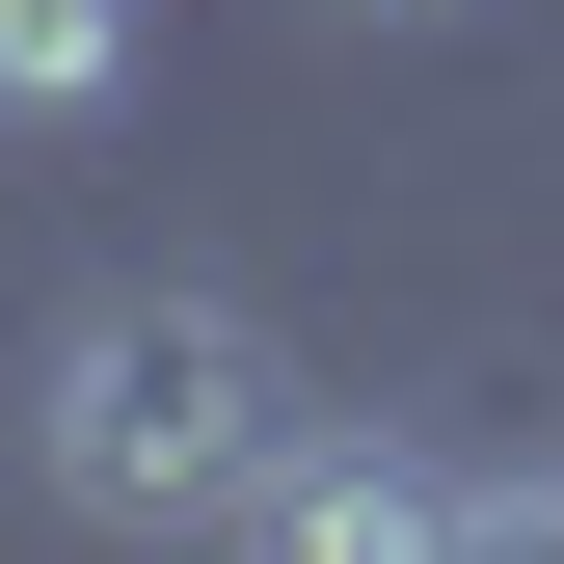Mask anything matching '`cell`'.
Masks as SVG:
<instances>
[{
    "instance_id": "obj_4",
    "label": "cell",
    "mask_w": 564,
    "mask_h": 564,
    "mask_svg": "<svg viewBox=\"0 0 564 564\" xmlns=\"http://www.w3.org/2000/svg\"><path fill=\"white\" fill-rule=\"evenodd\" d=\"M377 28H431V0H377Z\"/></svg>"
},
{
    "instance_id": "obj_1",
    "label": "cell",
    "mask_w": 564,
    "mask_h": 564,
    "mask_svg": "<svg viewBox=\"0 0 564 564\" xmlns=\"http://www.w3.org/2000/svg\"><path fill=\"white\" fill-rule=\"evenodd\" d=\"M28 457L82 484V511H242V484L296 457V349H269L216 269H134V296H82V323H54Z\"/></svg>"
},
{
    "instance_id": "obj_3",
    "label": "cell",
    "mask_w": 564,
    "mask_h": 564,
    "mask_svg": "<svg viewBox=\"0 0 564 564\" xmlns=\"http://www.w3.org/2000/svg\"><path fill=\"white\" fill-rule=\"evenodd\" d=\"M134 82V0H0V134H82Z\"/></svg>"
},
{
    "instance_id": "obj_2",
    "label": "cell",
    "mask_w": 564,
    "mask_h": 564,
    "mask_svg": "<svg viewBox=\"0 0 564 564\" xmlns=\"http://www.w3.org/2000/svg\"><path fill=\"white\" fill-rule=\"evenodd\" d=\"M242 511L296 538V564H431V538H457V457H403V431H296Z\"/></svg>"
}]
</instances>
